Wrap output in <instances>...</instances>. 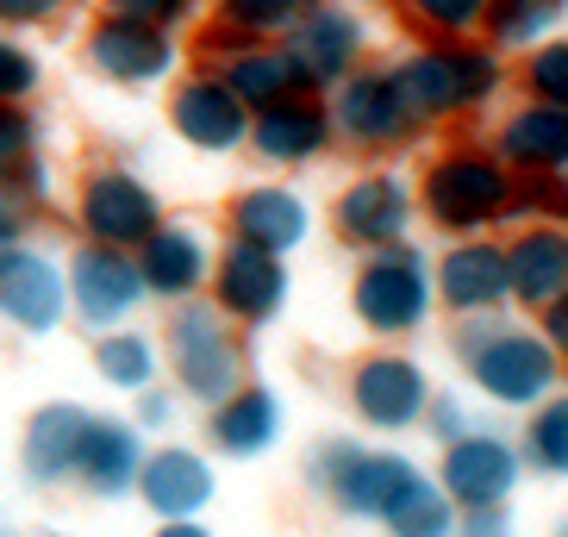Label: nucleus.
Segmentation results:
<instances>
[{"label":"nucleus","instance_id":"obj_1","mask_svg":"<svg viewBox=\"0 0 568 537\" xmlns=\"http://www.w3.org/2000/svg\"><path fill=\"white\" fill-rule=\"evenodd\" d=\"M394 82H400L406 107L418 113V125H437V119H463L481 113L506 82V63L494 44H475V38H437V44H418L406 63H394Z\"/></svg>","mask_w":568,"mask_h":537},{"label":"nucleus","instance_id":"obj_2","mask_svg":"<svg viewBox=\"0 0 568 537\" xmlns=\"http://www.w3.org/2000/svg\"><path fill=\"white\" fill-rule=\"evenodd\" d=\"M156 351H163V375L175 382V394L194 401V406H219L237 382H244V332H237L206 294L201 301L169 306Z\"/></svg>","mask_w":568,"mask_h":537},{"label":"nucleus","instance_id":"obj_3","mask_svg":"<svg viewBox=\"0 0 568 537\" xmlns=\"http://www.w3.org/2000/svg\"><path fill=\"white\" fill-rule=\"evenodd\" d=\"M456 356H463L468 382L481 387L487 401L518 406V413L544 406L556 394V382H562V356L544 344V332H525V325L468 320L456 332Z\"/></svg>","mask_w":568,"mask_h":537},{"label":"nucleus","instance_id":"obj_4","mask_svg":"<svg viewBox=\"0 0 568 537\" xmlns=\"http://www.w3.org/2000/svg\"><path fill=\"white\" fill-rule=\"evenodd\" d=\"M413 201L425 206V219L437 232L481 237L487 225H500L506 201H513V169L494 151H481V144H450V151L432 156Z\"/></svg>","mask_w":568,"mask_h":537},{"label":"nucleus","instance_id":"obj_5","mask_svg":"<svg viewBox=\"0 0 568 537\" xmlns=\"http://www.w3.org/2000/svg\"><path fill=\"white\" fill-rule=\"evenodd\" d=\"M432 256L413 251V244L368 251L351 275V313L375 337H413L432 320Z\"/></svg>","mask_w":568,"mask_h":537},{"label":"nucleus","instance_id":"obj_6","mask_svg":"<svg viewBox=\"0 0 568 537\" xmlns=\"http://www.w3.org/2000/svg\"><path fill=\"white\" fill-rule=\"evenodd\" d=\"M418 475L425 469H418L406 450H363V444H344V437H337V444H318V450L306 456V482H313L344 519H368V525H382L387 506L400 500Z\"/></svg>","mask_w":568,"mask_h":537},{"label":"nucleus","instance_id":"obj_7","mask_svg":"<svg viewBox=\"0 0 568 537\" xmlns=\"http://www.w3.org/2000/svg\"><path fill=\"white\" fill-rule=\"evenodd\" d=\"M163 219H169L163 213V194H156L138 169H125V163L88 169L82 188H75V237H82V244L138 251Z\"/></svg>","mask_w":568,"mask_h":537},{"label":"nucleus","instance_id":"obj_8","mask_svg":"<svg viewBox=\"0 0 568 537\" xmlns=\"http://www.w3.org/2000/svg\"><path fill=\"white\" fill-rule=\"evenodd\" d=\"M332 138L337 144H351V151L363 156H387L400 151V144H413L425 125H418V113L406 107L400 82H394V69H351L344 82L332 88Z\"/></svg>","mask_w":568,"mask_h":537},{"label":"nucleus","instance_id":"obj_9","mask_svg":"<svg viewBox=\"0 0 568 537\" xmlns=\"http://www.w3.org/2000/svg\"><path fill=\"white\" fill-rule=\"evenodd\" d=\"M282 51H287V63H294L306 94H332L351 69H363L368 19L356 13V7H344V0H313V7L287 26Z\"/></svg>","mask_w":568,"mask_h":537},{"label":"nucleus","instance_id":"obj_10","mask_svg":"<svg viewBox=\"0 0 568 537\" xmlns=\"http://www.w3.org/2000/svg\"><path fill=\"white\" fill-rule=\"evenodd\" d=\"M287 256H268L256 244H237L225 237L213 251V275H206V301L237 325V332H263V325L282 320L287 306Z\"/></svg>","mask_w":568,"mask_h":537},{"label":"nucleus","instance_id":"obj_11","mask_svg":"<svg viewBox=\"0 0 568 537\" xmlns=\"http://www.w3.org/2000/svg\"><path fill=\"white\" fill-rule=\"evenodd\" d=\"M63 282H69V320L82 332H113V325H132V313L151 294L138 282L132 251H106V244H82L63 256Z\"/></svg>","mask_w":568,"mask_h":537},{"label":"nucleus","instance_id":"obj_12","mask_svg":"<svg viewBox=\"0 0 568 537\" xmlns=\"http://www.w3.org/2000/svg\"><path fill=\"white\" fill-rule=\"evenodd\" d=\"M88 69L113 88H169L182 75V38L163 26L101 13L88 26Z\"/></svg>","mask_w":568,"mask_h":537},{"label":"nucleus","instance_id":"obj_13","mask_svg":"<svg viewBox=\"0 0 568 537\" xmlns=\"http://www.w3.org/2000/svg\"><path fill=\"white\" fill-rule=\"evenodd\" d=\"M413 219H418V201L400 169H368V175H356L332 201V232L363 256L387 251V244H406Z\"/></svg>","mask_w":568,"mask_h":537},{"label":"nucleus","instance_id":"obj_14","mask_svg":"<svg viewBox=\"0 0 568 537\" xmlns=\"http://www.w3.org/2000/svg\"><path fill=\"white\" fill-rule=\"evenodd\" d=\"M163 113H169V132L182 138L187 151H206V156H232L251 138V107L206 69H187V75L169 82Z\"/></svg>","mask_w":568,"mask_h":537},{"label":"nucleus","instance_id":"obj_15","mask_svg":"<svg viewBox=\"0 0 568 537\" xmlns=\"http://www.w3.org/2000/svg\"><path fill=\"white\" fill-rule=\"evenodd\" d=\"M0 320L26 337H51L69 320V282L44 244H13L0 251Z\"/></svg>","mask_w":568,"mask_h":537},{"label":"nucleus","instance_id":"obj_16","mask_svg":"<svg viewBox=\"0 0 568 537\" xmlns=\"http://www.w3.org/2000/svg\"><path fill=\"white\" fill-rule=\"evenodd\" d=\"M518 475H525V456L506 444L500 432H463L444 444V463H437V487L450 494L456 513H475V506H506L513 500Z\"/></svg>","mask_w":568,"mask_h":537},{"label":"nucleus","instance_id":"obj_17","mask_svg":"<svg viewBox=\"0 0 568 537\" xmlns=\"http://www.w3.org/2000/svg\"><path fill=\"white\" fill-rule=\"evenodd\" d=\"M138 263V282H144V294L151 301H201L206 294V275H213V244H206L201 225H187V219H163L144 244L132 251Z\"/></svg>","mask_w":568,"mask_h":537},{"label":"nucleus","instance_id":"obj_18","mask_svg":"<svg viewBox=\"0 0 568 537\" xmlns=\"http://www.w3.org/2000/svg\"><path fill=\"white\" fill-rule=\"evenodd\" d=\"M425 401H432V382L400 351H375L351 369V413L363 425H375V432H406V425H418Z\"/></svg>","mask_w":568,"mask_h":537},{"label":"nucleus","instance_id":"obj_19","mask_svg":"<svg viewBox=\"0 0 568 537\" xmlns=\"http://www.w3.org/2000/svg\"><path fill=\"white\" fill-rule=\"evenodd\" d=\"M313 232V206H306L301 188L287 182H251L237 188L232 206H225V237L237 244H256L268 256H294Z\"/></svg>","mask_w":568,"mask_h":537},{"label":"nucleus","instance_id":"obj_20","mask_svg":"<svg viewBox=\"0 0 568 537\" xmlns=\"http://www.w3.org/2000/svg\"><path fill=\"white\" fill-rule=\"evenodd\" d=\"M132 494L151 506V519H201L219 494L213 456L194 450V444H156V450H144Z\"/></svg>","mask_w":568,"mask_h":537},{"label":"nucleus","instance_id":"obj_21","mask_svg":"<svg viewBox=\"0 0 568 537\" xmlns=\"http://www.w3.org/2000/svg\"><path fill=\"white\" fill-rule=\"evenodd\" d=\"M144 432L132 419H113V413H88L82 444H75V469L69 482L94 494V500H125L138 487V469H144Z\"/></svg>","mask_w":568,"mask_h":537},{"label":"nucleus","instance_id":"obj_22","mask_svg":"<svg viewBox=\"0 0 568 537\" xmlns=\"http://www.w3.org/2000/svg\"><path fill=\"white\" fill-rule=\"evenodd\" d=\"M268 169H301V163H318L332 151V107L325 94H287V101L251 113V138H244Z\"/></svg>","mask_w":568,"mask_h":537},{"label":"nucleus","instance_id":"obj_23","mask_svg":"<svg viewBox=\"0 0 568 537\" xmlns=\"http://www.w3.org/2000/svg\"><path fill=\"white\" fill-rule=\"evenodd\" d=\"M432 294L450 306V313H463V320L506 306L513 301V282H506V244H494V237H456L450 251L432 263Z\"/></svg>","mask_w":568,"mask_h":537},{"label":"nucleus","instance_id":"obj_24","mask_svg":"<svg viewBox=\"0 0 568 537\" xmlns=\"http://www.w3.org/2000/svg\"><path fill=\"white\" fill-rule=\"evenodd\" d=\"M282 432H287V406H282V394L263 387V382H237L219 406H206V444H213L219 456H237V463L275 450Z\"/></svg>","mask_w":568,"mask_h":537},{"label":"nucleus","instance_id":"obj_25","mask_svg":"<svg viewBox=\"0 0 568 537\" xmlns=\"http://www.w3.org/2000/svg\"><path fill=\"white\" fill-rule=\"evenodd\" d=\"M88 413H94V406H82V401L32 406V419H26V432H19V475H26L32 487H69Z\"/></svg>","mask_w":568,"mask_h":537},{"label":"nucleus","instance_id":"obj_26","mask_svg":"<svg viewBox=\"0 0 568 537\" xmlns=\"http://www.w3.org/2000/svg\"><path fill=\"white\" fill-rule=\"evenodd\" d=\"M494 156L513 175H562L568 169V113L550 101H525L518 113L500 119Z\"/></svg>","mask_w":568,"mask_h":537},{"label":"nucleus","instance_id":"obj_27","mask_svg":"<svg viewBox=\"0 0 568 537\" xmlns=\"http://www.w3.org/2000/svg\"><path fill=\"white\" fill-rule=\"evenodd\" d=\"M506 282H513V301L531 306V313L562 301L568 294V225H525L506 244Z\"/></svg>","mask_w":568,"mask_h":537},{"label":"nucleus","instance_id":"obj_28","mask_svg":"<svg viewBox=\"0 0 568 537\" xmlns=\"http://www.w3.org/2000/svg\"><path fill=\"white\" fill-rule=\"evenodd\" d=\"M94 375H101L113 394H144V387L163 382V351H156V337L138 332V325L94 332Z\"/></svg>","mask_w":568,"mask_h":537},{"label":"nucleus","instance_id":"obj_29","mask_svg":"<svg viewBox=\"0 0 568 537\" xmlns=\"http://www.w3.org/2000/svg\"><path fill=\"white\" fill-rule=\"evenodd\" d=\"M219 82L232 88V94L251 107V113H263V107L287 101V94H306L282 44H251V51H237L232 63L219 69Z\"/></svg>","mask_w":568,"mask_h":537},{"label":"nucleus","instance_id":"obj_30","mask_svg":"<svg viewBox=\"0 0 568 537\" xmlns=\"http://www.w3.org/2000/svg\"><path fill=\"white\" fill-rule=\"evenodd\" d=\"M382 531L387 537H456V506H450V494H444L432 475H418L400 500L387 506Z\"/></svg>","mask_w":568,"mask_h":537},{"label":"nucleus","instance_id":"obj_31","mask_svg":"<svg viewBox=\"0 0 568 537\" xmlns=\"http://www.w3.org/2000/svg\"><path fill=\"white\" fill-rule=\"evenodd\" d=\"M556 19H562V0H494L481 32L494 38V51H537L556 32Z\"/></svg>","mask_w":568,"mask_h":537},{"label":"nucleus","instance_id":"obj_32","mask_svg":"<svg viewBox=\"0 0 568 537\" xmlns=\"http://www.w3.org/2000/svg\"><path fill=\"white\" fill-rule=\"evenodd\" d=\"M313 0H213L206 7V19H219V26H232V32L256 38V44H282L287 26L306 13Z\"/></svg>","mask_w":568,"mask_h":537},{"label":"nucleus","instance_id":"obj_33","mask_svg":"<svg viewBox=\"0 0 568 537\" xmlns=\"http://www.w3.org/2000/svg\"><path fill=\"white\" fill-rule=\"evenodd\" d=\"M487 7L494 0H400V19L425 44H437V38H475L487 26Z\"/></svg>","mask_w":568,"mask_h":537},{"label":"nucleus","instance_id":"obj_34","mask_svg":"<svg viewBox=\"0 0 568 537\" xmlns=\"http://www.w3.org/2000/svg\"><path fill=\"white\" fill-rule=\"evenodd\" d=\"M525 463H531L537 475H568V394H550L544 406H531Z\"/></svg>","mask_w":568,"mask_h":537},{"label":"nucleus","instance_id":"obj_35","mask_svg":"<svg viewBox=\"0 0 568 537\" xmlns=\"http://www.w3.org/2000/svg\"><path fill=\"white\" fill-rule=\"evenodd\" d=\"M0 194H7V201H13L26 219H38L44 206L57 201V169L44 163V156H26V163L0 169Z\"/></svg>","mask_w":568,"mask_h":537},{"label":"nucleus","instance_id":"obj_36","mask_svg":"<svg viewBox=\"0 0 568 537\" xmlns=\"http://www.w3.org/2000/svg\"><path fill=\"white\" fill-rule=\"evenodd\" d=\"M44 88V63L19 32H0V101H32Z\"/></svg>","mask_w":568,"mask_h":537},{"label":"nucleus","instance_id":"obj_37","mask_svg":"<svg viewBox=\"0 0 568 537\" xmlns=\"http://www.w3.org/2000/svg\"><path fill=\"white\" fill-rule=\"evenodd\" d=\"M38 144H44V119H38V107L32 101H0V169L38 156Z\"/></svg>","mask_w":568,"mask_h":537},{"label":"nucleus","instance_id":"obj_38","mask_svg":"<svg viewBox=\"0 0 568 537\" xmlns=\"http://www.w3.org/2000/svg\"><path fill=\"white\" fill-rule=\"evenodd\" d=\"M525 88L531 101H550L568 113V38H544L531 51V69H525Z\"/></svg>","mask_w":568,"mask_h":537},{"label":"nucleus","instance_id":"obj_39","mask_svg":"<svg viewBox=\"0 0 568 537\" xmlns=\"http://www.w3.org/2000/svg\"><path fill=\"white\" fill-rule=\"evenodd\" d=\"M256 38L232 32V26H219V19H194V38H187V63L206 69V75H219V69L232 63L237 51H251Z\"/></svg>","mask_w":568,"mask_h":537},{"label":"nucleus","instance_id":"obj_40","mask_svg":"<svg viewBox=\"0 0 568 537\" xmlns=\"http://www.w3.org/2000/svg\"><path fill=\"white\" fill-rule=\"evenodd\" d=\"M106 13L138 19V26H163V32H182L187 19H201V0H106Z\"/></svg>","mask_w":568,"mask_h":537},{"label":"nucleus","instance_id":"obj_41","mask_svg":"<svg viewBox=\"0 0 568 537\" xmlns=\"http://www.w3.org/2000/svg\"><path fill=\"white\" fill-rule=\"evenodd\" d=\"M75 0H0V32H38V26H57Z\"/></svg>","mask_w":568,"mask_h":537},{"label":"nucleus","instance_id":"obj_42","mask_svg":"<svg viewBox=\"0 0 568 537\" xmlns=\"http://www.w3.org/2000/svg\"><path fill=\"white\" fill-rule=\"evenodd\" d=\"M175 413H182V401H175L163 382L144 387V394H132V425H138V432H169V425H175Z\"/></svg>","mask_w":568,"mask_h":537},{"label":"nucleus","instance_id":"obj_43","mask_svg":"<svg viewBox=\"0 0 568 537\" xmlns=\"http://www.w3.org/2000/svg\"><path fill=\"white\" fill-rule=\"evenodd\" d=\"M418 425H432V437H444V444H450V437L468 432V413H463V401H456V394H432V401H425V413H418Z\"/></svg>","mask_w":568,"mask_h":537},{"label":"nucleus","instance_id":"obj_44","mask_svg":"<svg viewBox=\"0 0 568 537\" xmlns=\"http://www.w3.org/2000/svg\"><path fill=\"white\" fill-rule=\"evenodd\" d=\"M456 537H513L506 506H475V513H456Z\"/></svg>","mask_w":568,"mask_h":537},{"label":"nucleus","instance_id":"obj_45","mask_svg":"<svg viewBox=\"0 0 568 537\" xmlns=\"http://www.w3.org/2000/svg\"><path fill=\"white\" fill-rule=\"evenodd\" d=\"M26 237H32V219L0 194V251H13V244H26Z\"/></svg>","mask_w":568,"mask_h":537},{"label":"nucleus","instance_id":"obj_46","mask_svg":"<svg viewBox=\"0 0 568 537\" xmlns=\"http://www.w3.org/2000/svg\"><path fill=\"white\" fill-rule=\"evenodd\" d=\"M544 344H550L556 356H568V294L544 306Z\"/></svg>","mask_w":568,"mask_h":537},{"label":"nucleus","instance_id":"obj_47","mask_svg":"<svg viewBox=\"0 0 568 537\" xmlns=\"http://www.w3.org/2000/svg\"><path fill=\"white\" fill-rule=\"evenodd\" d=\"M151 537H213V531H206L201 519H156Z\"/></svg>","mask_w":568,"mask_h":537},{"label":"nucleus","instance_id":"obj_48","mask_svg":"<svg viewBox=\"0 0 568 537\" xmlns=\"http://www.w3.org/2000/svg\"><path fill=\"white\" fill-rule=\"evenodd\" d=\"M44 537H75V531H44Z\"/></svg>","mask_w":568,"mask_h":537},{"label":"nucleus","instance_id":"obj_49","mask_svg":"<svg viewBox=\"0 0 568 537\" xmlns=\"http://www.w3.org/2000/svg\"><path fill=\"white\" fill-rule=\"evenodd\" d=\"M556 537H568V519H562V531H556Z\"/></svg>","mask_w":568,"mask_h":537},{"label":"nucleus","instance_id":"obj_50","mask_svg":"<svg viewBox=\"0 0 568 537\" xmlns=\"http://www.w3.org/2000/svg\"><path fill=\"white\" fill-rule=\"evenodd\" d=\"M562 201H568V188H562Z\"/></svg>","mask_w":568,"mask_h":537}]
</instances>
